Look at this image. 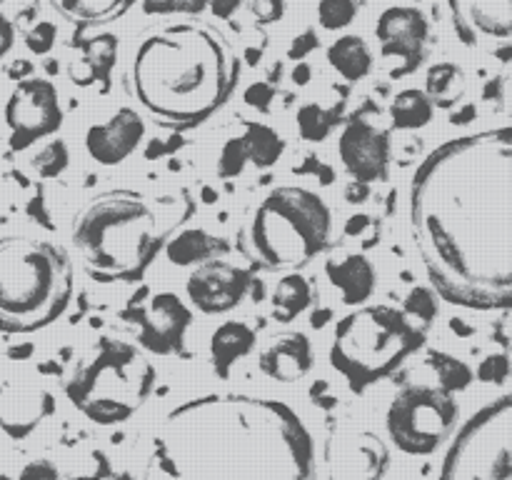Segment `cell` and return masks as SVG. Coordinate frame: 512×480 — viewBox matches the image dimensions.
Segmentation results:
<instances>
[{
	"label": "cell",
	"mask_w": 512,
	"mask_h": 480,
	"mask_svg": "<svg viewBox=\"0 0 512 480\" xmlns=\"http://www.w3.org/2000/svg\"><path fill=\"white\" fill-rule=\"evenodd\" d=\"M75 48H80V58L70 60L68 75L75 85H93L103 83V93L110 85V70H113L115 58H118V38L110 33L93 35V38H78Z\"/></svg>",
	"instance_id": "44dd1931"
},
{
	"label": "cell",
	"mask_w": 512,
	"mask_h": 480,
	"mask_svg": "<svg viewBox=\"0 0 512 480\" xmlns=\"http://www.w3.org/2000/svg\"><path fill=\"white\" fill-rule=\"evenodd\" d=\"M153 388L155 365L148 353L108 335L90 345L65 380L70 403L98 425H120L133 418Z\"/></svg>",
	"instance_id": "52a82bcc"
},
{
	"label": "cell",
	"mask_w": 512,
	"mask_h": 480,
	"mask_svg": "<svg viewBox=\"0 0 512 480\" xmlns=\"http://www.w3.org/2000/svg\"><path fill=\"white\" fill-rule=\"evenodd\" d=\"M120 318L138 328L135 340L145 353L175 355L183 350L185 335L193 325V310L170 290L150 293L148 288H140L138 295L128 300Z\"/></svg>",
	"instance_id": "8fae6325"
},
{
	"label": "cell",
	"mask_w": 512,
	"mask_h": 480,
	"mask_svg": "<svg viewBox=\"0 0 512 480\" xmlns=\"http://www.w3.org/2000/svg\"><path fill=\"white\" fill-rule=\"evenodd\" d=\"M250 15H253L258 23L273 25L280 23L285 15V0H250L248 3Z\"/></svg>",
	"instance_id": "8d00e7d4"
},
{
	"label": "cell",
	"mask_w": 512,
	"mask_h": 480,
	"mask_svg": "<svg viewBox=\"0 0 512 480\" xmlns=\"http://www.w3.org/2000/svg\"><path fill=\"white\" fill-rule=\"evenodd\" d=\"M465 93V73L458 63H435L425 73V95L433 100V105L458 103Z\"/></svg>",
	"instance_id": "f1b7e54d"
},
{
	"label": "cell",
	"mask_w": 512,
	"mask_h": 480,
	"mask_svg": "<svg viewBox=\"0 0 512 480\" xmlns=\"http://www.w3.org/2000/svg\"><path fill=\"white\" fill-rule=\"evenodd\" d=\"M340 118V108H323L320 103H305L303 108L298 110L295 120H298V130L305 140L310 143H320L330 135V130L338 125Z\"/></svg>",
	"instance_id": "f546056e"
},
{
	"label": "cell",
	"mask_w": 512,
	"mask_h": 480,
	"mask_svg": "<svg viewBox=\"0 0 512 480\" xmlns=\"http://www.w3.org/2000/svg\"><path fill=\"white\" fill-rule=\"evenodd\" d=\"M455 393L438 383H410L398 390L385 413V428L398 450L430 455L450 440L458 425Z\"/></svg>",
	"instance_id": "30bf717a"
},
{
	"label": "cell",
	"mask_w": 512,
	"mask_h": 480,
	"mask_svg": "<svg viewBox=\"0 0 512 480\" xmlns=\"http://www.w3.org/2000/svg\"><path fill=\"white\" fill-rule=\"evenodd\" d=\"M508 373H510L508 355H490V358H485L483 363L478 365V370H475L478 380H483V383H495V385L503 383V380L508 378Z\"/></svg>",
	"instance_id": "d590c367"
},
{
	"label": "cell",
	"mask_w": 512,
	"mask_h": 480,
	"mask_svg": "<svg viewBox=\"0 0 512 480\" xmlns=\"http://www.w3.org/2000/svg\"><path fill=\"white\" fill-rule=\"evenodd\" d=\"M315 353L308 335L300 330H285L270 338V343L260 350L258 365L268 378L278 383H298L313 370Z\"/></svg>",
	"instance_id": "d6986e66"
},
{
	"label": "cell",
	"mask_w": 512,
	"mask_h": 480,
	"mask_svg": "<svg viewBox=\"0 0 512 480\" xmlns=\"http://www.w3.org/2000/svg\"><path fill=\"white\" fill-rule=\"evenodd\" d=\"M255 340L258 335L243 320H225L223 325H218L210 335V358H213L215 373L220 378H228L230 368L255 348Z\"/></svg>",
	"instance_id": "cb8c5ba5"
},
{
	"label": "cell",
	"mask_w": 512,
	"mask_h": 480,
	"mask_svg": "<svg viewBox=\"0 0 512 480\" xmlns=\"http://www.w3.org/2000/svg\"><path fill=\"white\" fill-rule=\"evenodd\" d=\"M375 38H378L383 58L405 60L403 68L393 73L395 78L413 73L425 60V45L430 38L428 15L413 5H390L375 23Z\"/></svg>",
	"instance_id": "9a60e30c"
},
{
	"label": "cell",
	"mask_w": 512,
	"mask_h": 480,
	"mask_svg": "<svg viewBox=\"0 0 512 480\" xmlns=\"http://www.w3.org/2000/svg\"><path fill=\"white\" fill-rule=\"evenodd\" d=\"M333 210L318 193L300 185L268 190L243 225V248L260 268L300 270L328 248Z\"/></svg>",
	"instance_id": "8992f818"
},
{
	"label": "cell",
	"mask_w": 512,
	"mask_h": 480,
	"mask_svg": "<svg viewBox=\"0 0 512 480\" xmlns=\"http://www.w3.org/2000/svg\"><path fill=\"white\" fill-rule=\"evenodd\" d=\"M325 275L330 283L340 290L345 305H363L373 298L378 273H375L373 260L363 253H350L340 260L325 263Z\"/></svg>",
	"instance_id": "7402d4cb"
},
{
	"label": "cell",
	"mask_w": 512,
	"mask_h": 480,
	"mask_svg": "<svg viewBox=\"0 0 512 480\" xmlns=\"http://www.w3.org/2000/svg\"><path fill=\"white\" fill-rule=\"evenodd\" d=\"M313 303V288L310 280L298 270L283 273V278L275 283L273 295H270V315L278 323H293L300 313L310 308Z\"/></svg>",
	"instance_id": "4316f807"
},
{
	"label": "cell",
	"mask_w": 512,
	"mask_h": 480,
	"mask_svg": "<svg viewBox=\"0 0 512 480\" xmlns=\"http://www.w3.org/2000/svg\"><path fill=\"white\" fill-rule=\"evenodd\" d=\"M273 98H275V88L270 83H265V80L253 83L248 90H245V103L253 105V108L260 110V113H268Z\"/></svg>",
	"instance_id": "f35d334b"
},
{
	"label": "cell",
	"mask_w": 512,
	"mask_h": 480,
	"mask_svg": "<svg viewBox=\"0 0 512 480\" xmlns=\"http://www.w3.org/2000/svg\"><path fill=\"white\" fill-rule=\"evenodd\" d=\"M145 138V120L135 108L115 110L105 123L90 125L85 150L98 165H120L138 150Z\"/></svg>",
	"instance_id": "ac0fdd59"
},
{
	"label": "cell",
	"mask_w": 512,
	"mask_h": 480,
	"mask_svg": "<svg viewBox=\"0 0 512 480\" xmlns=\"http://www.w3.org/2000/svg\"><path fill=\"white\" fill-rule=\"evenodd\" d=\"M253 283L250 270L228 263V260L213 258L195 265L193 273L185 280V293L200 313L223 315L243 303Z\"/></svg>",
	"instance_id": "5bb4252c"
},
{
	"label": "cell",
	"mask_w": 512,
	"mask_h": 480,
	"mask_svg": "<svg viewBox=\"0 0 512 480\" xmlns=\"http://www.w3.org/2000/svg\"><path fill=\"white\" fill-rule=\"evenodd\" d=\"M358 15V0H320L318 20L325 30H343Z\"/></svg>",
	"instance_id": "d6a6232c"
},
{
	"label": "cell",
	"mask_w": 512,
	"mask_h": 480,
	"mask_svg": "<svg viewBox=\"0 0 512 480\" xmlns=\"http://www.w3.org/2000/svg\"><path fill=\"white\" fill-rule=\"evenodd\" d=\"M328 63L340 78L348 83H358V80L368 78L373 70V50H370L368 40H363L360 35L345 33L330 43Z\"/></svg>",
	"instance_id": "484cf974"
},
{
	"label": "cell",
	"mask_w": 512,
	"mask_h": 480,
	"mask_svg": "<svg viewBox=\"0 0 512 480\" xmlns=\"http://www.w3.org/2000/svg\"><path fill=\"white\" fill-rule=\"evenodd\" d=\"M68 163H70L68 143L60 138L48 140V143H45L43 148L33 155V160H30V165L35 168V173L45 180L58 178V175L68 168Z\"/></svg>",
	"instance_id": "1f68e13d"
},
{
	"label": "cell",
	"mask_w": 512,
	"mask_h": 480,
	"mask_svg": "<svg viewBox=\"0 0 512 480\" xmlns=\"http://www.w3.org/2000/svg\"><path fill=\"white\" fill-rule=\"evenodd\" d=\"M50 8L65 20L75 25L78 33L90 28H103L123 18L138 0H48Z\"/></svg>",
	"instance_id": "603a6c76"
},
{
	"label": "cell",
	"mask_w": 512,
	"mask_h": 480,
	"mask_svg": "<svg viewBox=\"0 0 512 480\" xmlns=\"http://www.w3.org/2000/svg\"><path fill=\"white\" fill-rule=\"evenodd\" d=\"M205 10H208V0H175V13L188 15V18H198Z\"/></svg>",
	"instance_id": "7bdbcfd3"
},
{
	"label": "cell",
	"mask_w": 512,
	"mask_h": 480,
	"mask_svg": "<svg viewBox=\"0 0 512 480\" xmlns=\"http://www.w3.org/2000/svg\"><path fill=\"white\" fill-rule=\"evenodd\" d=\"M5 125H8L10 150L20 153L38 140L58 133L63 125L58 88L48 78H23L13 88L5 103Z\"/></svg>",
	"instance_id": "7c38bea8"
},
{
	"label": "cell",
	"mask_w": 512,
	"mask_h": 480,
	"mask_svg": "<svg viewBox=\"0 0 512 480\" xmlns=\"http://www.w3.org/2000/svg\"><path fill=\"white\" fill-rule=\"evenodd\" d=\"M438 480H512V398L490 400L450 435Z\"/></svg>",
	"instance_id": "9c48e42d"
},
{
	"label": "cell",
	"mask_w": 512,
	"mask_h": 480,
	"mask_svg": "<svg viewBox=\"0 0 512 480\" xmlns=\"http://www.w3.org/2000/svg\"><path fill=\"white\" fill-rule=\"evenodd\" d=\"M145 15H173L175 0H140Z\"/></svg>",
	"instance_id": "ee69618b"
},
{
	"label": "cell",
	"mask_w": 512,
	"mask_h": 480,
	"mask_svg": "<svg viewBox=\"0 0 512 480\" xmlns=\"http://www.w3.org/2000/svg\"><path fill=\"white\" fill-rule=\"evenodd\" d=\"M368 195H370V185L358 183V180H353V185H348V190H345V198H348V203H363Z\"/></svg>",
	"instance_id": "f6af8a7d"
},
{
	"label": "cell",
	"mask_w": 512,
	"mask_h": 480,
	"mask_svg": "<svg viewBox=\"0 0 512 480\" xmlns=\"http://www.w3.org/2000/svg\"><path fill=\"white\" fill-rule=\"evenodd\" d=\"M240 5H243V0H208L210 13L220 20L233 18V15L240 10Z\"/></svg>",
	"instance_id": "b9f144b4"
},
{
	"label": "cell",
	"mask_w": 512,
	"mask_h": 480,
	"mask_svg": "<svg viewBox=\"0 0 512 480\" xmlns=\"http://www.w3.org/2000/svg\"><path fill=\"white\" fill-rule=\"evenodd\" d=\"M230 245L223 238H215L203 228H180L170 235L165 243V255L173 265L188 268V265H200L205 260H213L223 255Z\"/></svg>",
	"instance_id": "d4e9b609"
},
{
	"label": "cell",
	"mask_w": 512,
	"mask_h": 480,
	"mask_svg": "<svg viewBox=\"0 0 512 480\" xmlns=\"http://www.w3.org/2000/svg\"><path fill=\"white\" fill-rule=\"evenodd\" d=\"M285 153V140L265 123L243 120V133L225 140L218 155V178H238L250 163L255 168H273Z\"/></svg>",
	"instance_id": "e0dca14e"
},
{
	"label": "cell",
	"mask_w": 512,
	"mask_h": 480,
	"mask_svg": "<svg viewBox=\"0 0 512 480\" xmlns=\"http://www.w3.org/2000/svg\"><path fill=\"white\" fill-rule=\"evenodd\" d=\"M18 480H63V478H60L58 468H55L50 460L38 458V460H30V463L23 465Z\"/></svg>",
	"instance_id": "74e56055"
},
{
	"label": "cell",
	"mask_w": 512,
	"mask_h": 480,
	"mask_svg": "<svg viewBox=\"0 0 512 480\" xmlns=\"http://www.w3.org/2000/svg\"><path fill=\"white\" fill-rule=\"evenodd\" d=\"M318 45H320L318 33H315L313 28L303 30V33L295 35L293 43H290L288 58H290V60H303V58H308V55L313 53V50L318 48Z\"/></svg>",
	"instance_id": "ab89813d"
},
{
	"label": "cell",
	"mask_w": 512,
	"mask_h": 480,
	"mask_svg": "<svg viewBox=\"0 0 512 480\" xmlns=\"http://www.w3.org/2000/svg\"><path fill=\"white\" fill-rule=\"evenodd\" d=\"M0 480H8V478H0Z\"/></svg>",
	"instance_id": "7dc6e473"
},
{
	"label": "cell",
	"mask_w": 512,
	"mask_h": 480,
	"mask_svg": "<svg viewBox=\"0 0 512 480\" xmlns=\"http://www.w3.org/2000/svg\"><path fill=\"white\" fill-rule=\"evenodd\" d=\"M55 40H58V25L50 23V20H40L38 25H33L25 33V45L35 55H48L53 50Z\"/></svg>",
	"instance_id": "e575fe53"
},
{
	"label": "cell",
	"mask_w": 512,
	"mask_h": 480,
	"mask_svg": "<svg viewBox=\"0 0 512 480\" xmlns=\"http://www.w3.org/2000/svg\"><path fill=\"white\" fill-rule=\"evenodd\" d=\"M423 345L425 330L403 310L388 303H363L335 325L330 365L348 380L353 393H365Z\"/></svg>",
	"instance_id": "ba28073f"
},
{
	"label": "cell",
	"mask_w": 512,
	"mask_h": 480,
	"mask_svg": "<svg viewBox=\"0 0 512 480\" xmlns=\"http://www.w3.org/2000/svg\"><path fill=\"white\" fill-rule=\"evenodd\" d=\"M193 213L188 188H110L75 213L70 240L90 280L135 283Z\"/></svg>",
	"instance_id": "277c9868"
},
{
	"label": "cell",
	"mask_w": 512,
	"mask_h": 480,
	"mask_svg": "<svg viewBox=\"0 0 512 480\" xmlns=\"http://www.w3.org/2000/svg\"><path fill=\"white\" fill-rule=\"evenodd\" d=\"M228 35L205 20H178L148 30L128 68L135 103L173 130H188L218 113L240 80Z\"/></svg>",
	"instance_id": "3957f363"
},
{
	"label": "cell",
	"mask_w": 512,
	"mask_h": 480,
	"mask_svg": "<svg viewBox=\"0 0 512 480\" xmlns=\"http://www.w3.org/2000/svg\"><path fill=\"white\" fill-rule=\"evenodd\" d=\"M140 480H315L313 435L283 400L195 395L150 430Z\"/></svg>",
	"instance_id": "7a4b0ae2"
},
{
	"label": "cell",
	"mask_w": 512,
	"mask_h": 480,
	"mask_svg": "<svg viewBox=\"0 0 512 480\" xmlns=\"http://www.w3.org/2000/svg\"><path fill=\"white\" fill-rule=\"evenodd\" d=\"M435 105L425 90L405 88L390 100V123L395 130H420L433 120Z\"/></svg>",
	"instance_id": "83f0119b"
},
{
	"label": "cell",
	"mask_w": 512,
	"mask_h": 480,
	"mask_svg": "<svg viewBox=\"0 0 512 480\" xmlns=\"http://www.w3.org/2000/svg\"><path fill=\"white\" fill-rule=\"evenodd\" d=\"M73 298V263L58 243L0 235V333L48 328Z\"/></svg>",
	"instance_id": "5b68a950"
},
{
	"label": "cell",
	"mask_w": 512,
	"mask_h": 480,
	"mask_svg": "<svg viewBox=\"0 0 512 480\" xmlns=\"http://www.w3.org/2000/svg\"><path fill=\"white\" fill-rule=\"evenodd\" d=\"M290 78H293L295 85H308L310 80H313V68H310V63L300 60L293 68V75H290Z\"/></svg>",
	"instance_id": "bcb514c9"
},
{
	"label": "cell",
	"mask_w": 512,
	"mask_h": 480,
	"mask_svg": "<svg viewBox=\"0 0 512 480\" xmlns=\"http://www.w3.org/2000/svg\"><path fill=\"white\" fill-rule=\"evenodd\" d=\"M338 155L343 168L358 183H375L385 178L390 165L388 133L375 128L365 118H350L338 140Z\"/></svg>",
	"instance_id": "2e32d148"
},
{
	"label": "cell",
	"mask_w": 512,
	"mask_h": 480,
	"mask_svg": "<svg viewBox=\"0 0 512 480\" xmlns=\"http://www.w3.org/2000/svg\"><path fill=\"white\" fill-rule=\"evenodd\" d=\"M13 43H15L13 20H8L3 13H0V60L13 50Z\"/></svg>",
	"instance_id": "60d3db41"
},
{
	"label": "cell",
	"mask_w": 512,
	"mask_h": 480,
	"mask_svg": "<svg viewBox=\"0 0 512 480\" xmlns=\"http://www.w3.org/2000/svg\"><path fill=\"white\" fill-rule=\"evenodd\" d=\"M428 365L433 368L435 378H438V385H443L450 393H458V390H465L470 383H473V368L465 365L460 358H453L448 353H430Z\"/></svg>",
	"instance_id": "4dcf8cb0"
},
{
	"label": "cell",
	"mask_w": 512,
	"mask_h": 480,
	"mask_svg": "<svg viewBox=\"0 0 512 480\" xmlns=\"http://www.w3.org/2000/svg\"><path fill=\"white\" fill-rule=\"evenodd\" d=\"M410 230L438 295L468 310L512 305V128L445 140L410 180Z\"/></svg>",
	"instance_id": "6da1fadb"
},
{
	"label": "cell",
	"mask_w": 512,
	"mask_h": 480,
	"mask_svg": "<svg viewBox=\"0 0 512 480\" xmlns=\"http://www.w3.org/2000/svg\"><path fill=\"white\" fill-rule=\"evenodd\" d=\"M53 410L55 403L48 390L0 385V428L13 438H25Z\"/></svg>",
	"instance_id": "ffe728a7"
},
{
	"label": "cell",
	"mask_w": 512,
	"mask_h": 480,
	"mask_svg": "<svg viewBox=\"0 0 512 480\" xmlns=\"http://www.w3.org/2000/svg\"><path fill=\"white\" fill-rule=\"evenodd\" d=\"M405 315L410 320H420L423 325L433 323L435 313H438V305H435V295L428 288H413L405 298Z\"/></svg>",
	"instance_id": "836d02e7"
},
{
	"label": "cell",
	"mask_w": 512,
	"mask_h": 480,
	"mask_svg": "<svg viewBox=\"0 0 512 480\" xmlns=\"http://www.w3.org/2000/svg\"><path fill=\"white\" fill-rule=\"evenodd\" d=\"M453 30L465 48L508 63L512 55V0H448Z\"/></svg>",
	"instance_id": "4fadbf2b"
}]
</instances>
